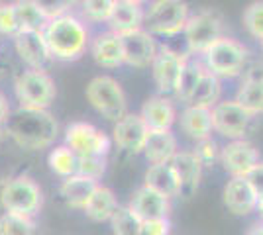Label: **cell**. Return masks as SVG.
Segmentation results:
<instances>
[{"mask_svg":"<svg viewBox=\"0 0 263 235\" xmlns=\"http://www.w3.org/2000/svg\"><path fill=\"white\" fill-rule=\"evenodd\" d=\"M2 132L26 151H40L53 145L59 135V123L49 110L18 108L10 112Z\"/></svg>","mask_w":263,"mask_h":235,"instance_id":"1","label":"cell"},{"mask_svg":"<svg viewBox=\"0 0 263 235\" xmlns=\"http://www.w3.org/2000/svg\"><path fill=\"white\" fill-rule=\"evenodd\" d=\"M44 39L51 57L61 61H75L87 51L88 32L79 18L61 12L45 26Z\"/></svg>","mask_w":263,"mask_h":235,"instance_id":"2","label":"cell"},{"mask_svg":"<svg viewBox=\"0 0 263 235\" xmlns=\"http://www.w3.org/2000/svg\"><path fill=\"white\" fill-rule=\"evenodd\" d=\"M0 204L6 213L33 218L44 204V194H42L40 184L32 177L20 175L16 179L4 182L0 190Z\"/></svg>","mask_w":263,"mask_h":235,"instance_id":"3","label":"cell"},{"mask_svg":"<svg viewBox=\"0 0 263 235\" xmlns=\"http://www.w3.org/2000/svg\"><path fill=\"white\" fill-rule=\"evenodd\" d=\"M204 67L216 78L238 77L248 59V49L234 37L222 35L202 53Z\"/></svg>","mask_w":263,"mask_h":235,"instance_id":"4","label":"cell"},{"mask_svg":"<svg viewBox=\"0 0 263 235\" xmlns=\"http://www.w3.org/2000/svg\"><path fill=\"white\" fill-rule=\"evenodd\" d=\"M14 92L20 108L47 110L55 100V82L44 69H30L20 73L14 80Z\"/></svg>","mask_w":263,"mask_h":235,"instance_id":"5","label":"cell"},{"mask_svg":"<svg viewBox=\"0 0 263 235\" xmlns=\"http://www.w3.org/2000/svg\"><path fill=\"white\" fill-rule=\"evenodd\" d=\"M87 100L110 122H118L128 114V100L120 82L112 77H95L87 87Z\"/></svg>","mask_w":263,"mask_h":235,"instance_id":"6","label":"cell"},{"mask_svg":"<svg viewBox=\"0 0 263 235\" xmlns=\"http://www.w3.org/2000/svg\"><path fill=\"white\" fill-rule=\"evenodd\" d=\"M189 20V4L181 0H157L143 12V26L147 34L175 35L183 32Z\"/></svg>","mask_w":263,"mask_h":235,"instance_id":"7","label":"cell"},{"mask_svg":"<svg viewBox=\"0 0 263 235\" xmlns=\"http://www.w3.org/2000/svg\"><path fill=\"white\" fill-rule=\"evenodd\" d=\"M220 161L232 179H252L255 173L261 170V161L257 149L246 139H234L226 143L220 151Z\"/></svg>","mask_w":263,"mask_h":235,"instance_id":"8","label":"cell"},{"mask_svg":"<svg viewBox=\"0 0 263 235\" xmlns=\"http://www.w3.org/2000/svg\"><path fill=\"white\" fill-rule=\"evenodd\" d=\"M185 41L191 53H204L216 39L222 37V20L216 12H198L189 16L185 28Z\"/></svg>","mask_w":263,"mask_h":235,"instance_id":"9","label":"cell"},{"mask_svg":"<svg viewBox=\"0 0 263 235\" xmlns=\"http://www.w3.org/2000/svg\"><path fill=\"white\" fill-rule=\"evenodd\" d=\"M65 145L77 157L100 155L106 157L110 151V139L104 132L88 122H75L67 125Z\"/></svg>","mask_w":263,"mask_h":235,"instance_id":"10","label":"cell"},{"mask_svg":"<svg viewBox=\"0 0 263 235\" xmlns=\"http://www.w3.org/2000/svg\"><path fill=\"white\" fill-rule=\"evenodd\" d=\"M210 120H212V130L216 134L234 141V139H243L252 122V116L240 104H236L234 100H226L216 102L210 108Z\"/></svg>","mask_w":263,"mask_h":235,"instance_id":"11","label":"cell"},{"mask_svg":"<svg viewBox=\"0 0 263 235\" xmlns=\"http://www.w3.org/2000/svg\"><path fill=\"white\" fill-rule=\"evenodd\" d=\"M185 65V55H179L177 51L169 47H159L152 61V75L157 90L161 92V96L167 94H175L179 78L183 73Z\"/></svg>","mask_w":263,"mask_h":235,"instance_id":"12","label":"cell"},{"mask_svg":"<svg viewBox=\"0 0 263 235\" xmlns=\"http://www.w3.org/2000/svg\"><path fill=\"white\" fill-rule=\"evenodd\" d=\"M224 204L236 216H248L261 206V188L252 179H230L224 186Z\"/></svg>","mask_w":263,"mask_h":235,"instance_id":"13","label":"cell"},{"mask_svg":"<svg viewBox=\"0 0 263 235\" xmlns=\"http://www.w3.org/2000/svg\"><path fill=\"white\" fill-rule=\"evenodd\" d=\"M122 45V59L130 67H149L157 53V44L154 35L147 34L145 30H138L126 35H118Z\"/></svg>","mask_w":263,"mask_h":235,"instance_id":"14","label":"cell"},{"mask_svg":"<svg viewBox=\"0 0 263 235\" xmlns=\"http://www.w3.org/2000/svg\"><path fill=\"white\" fill-rule=\"evenodd\" d=\"M169 165L175 170L177 182H179V196L185 200L193 198L198 190L200 177H202V165L193 151H177L175 157L169 161Z\"/></svg>","mask_w":263,"mask_h":235,"instance_id":"15","label":"cell"},{"mask_svg":"<svg viewBox=\"0 0 263 235\" xmlns=\"http://www.w3.org/2000/svg\"><path fill=\"white\" fill-rule=\"evenodd\" d=\"M130 212L140 220V222H157V220H167V216H169V210H171V206H169V200L161 196V194H157L154 192L152 188H147V186H142V188H138L136 194L132 196V202H130Z\"/></svg>","mask_w":263,"mask_h":235,"instance_id":"16","label":"cell"},{"mask_svg":"<svg viewBox=\"0 0 263 235\" xmlns=\"http://www.w3.org/2000/svg\"><path fill=\"white\" fill-rule=\"evenodd\" d=\"M138 116L142 118V122L149 132H169L177 120V110L167 96L157 94L143 102L142 112Z\"/></svg>","mask_w":263,"mask_h":235,"instance_id":"17","label":"cell"},{"mask_svg":"<svg viewBox=\"0 0 263 235\" xmlns=\"http://www.w3.org/2000/svg\"><path fill=\"white\" fill-rule=\"evenodd\" d=\"M143 4L138 0H114V8L108 18L110 32L116 35H126L142 30Z\"/></svg>","mask_w":263,"mask_h":235,"instance_id":"18","label":"cell"},{"mask_svg":"<svg viewBox=\"0 0 263 235\" xmlns=\"http://www.w3.org/2000/svg\"><path fill=\"white\" fill-rule=\"evenodd\" d=\"M14 24H16V34L18 32H44L49 20L57 16L49 12L44 4L33 2V0H20L12 4Z\"/></svg>","mask_w":263,"mask_h":235,"instance_id":"19","label":"cell"},{"mask_svg":"<svg viewBox=\"0 0 263 235\" xmlns=\"http://www.w3.org/2000/svg\"><path fill=\"white\" fill-rule=\"evenodd\" d=\"M147 132L149 130L145 127L142 118L138 114L128 112L122 120L116 122L112 135H114V141L120 149L128 151V153H142Z\"/></svg>","mask_w":263,"mask_h":235,"instance_id":"20","label":"cell"},{"mask_svg":"<svg viewBox=\"0 0 263 235\" xmlns=\"http://www.w3.org/2000/svg\"><path fill=\"white\" fill-rule=\"evenodd\" d=\"M14 47L24 63L30 69H44L49 63V51L44 39V32H18L14 34Z\"/></svg>","mask_w":263,"mask_h":235,"instance_id":"21","label":"cell"},{"mask_svg":"<svg viewBox=\"0 0 263 235\" xmlns=\"http://www.w3.org/2000/svg\"><path fill=\"white\" fill-rule=\"evenodd\" d=\"M142 153L152 165L169 163L177 153V137L169 132H147Z\"/></svg>","mask_w":263,"mask_h":235,"instance_id":"22","label":"cell"},{"mask_svg":"<svg viewBox=\"0 0 263 235\" xmlns=\"http://www.w3.org/2000/svg\"><path fill=\"white\" fill-rule=\"evenodd\" d=\"M90 53H92V59L97 61V65H100V67L116 69L124 63L120 37L112 32H104V34L97 35L90 44Z\"/></svg>","mask_w":263,"mask_h":235,"instance_id":"23","label":"cell"},{"mask_svg":"<svg viewBox=\"0 0 263 235\" xmlns=\"http://www.w3.org/2000/svg\"><path fill=\"white\" fill-rule=\"evenodd\" d=\"M179 125L183 134L195 141H204L212 134V120H210L209 108H198V106H186L181 112Z\"/></svg>","mask_w":263,"mask_h":235,"instance_id":"24","label":"cell"},{"mask_svg":"<svg viewBox=\"0 0 263 235\" xmlns=\"http://www.w3.org/2000/svg\"><path fill=\"white\" fill-rule=\"evenodd\" d=\"M99 182L95 180L83 179L79 175H73V177H67L61 186H59V194L61 198L67 202V206L71 208H77V210H85L87 202L90 200L92 192L97 190Z\"/></svg>","mask_w":263,"mask_h":235,"instance_id":"25","label":"cell"},{"mask_svg":"<svg viewBox=\"0 0 263 235\" xmlns=\"http://www.w3.org/2000/svg\"><path fill=\"white\" fill-rule=\"evenodd\" d=\"M147 188L165 196L167 200L179 196V182H177L175 170L169 163L163 165H152L145 173V184Z\"/></svg>","mask_w":263,"mask_h":235,"instance_id":"26","label":"cell"},{"mask_svg":"<svg viewBox=\"0 0 263 235\" xmlns=\"http://www.w3.org/2000/svg\"><path fill=\"white\" fill-rule=\"evenodd\" d=\"M236 104H240L241 108L250 116H257L263 112V84L261 75L257 73H250L246 80L241 82L240 90L236 94Z\"/></svg>","mask_w":263,"mask_h":235,"instance_id":"27","label":"cell"},{"mask_svg":"<svg viewBox=\"0 0 263 235\" xmlns=\"http://www.w3.org/2000/svg\"><path fill=\"white\" fill-rule=\"evenodd\" d=\"M118 210V200L114 196V192L106 188V186H97V190L92 192L90 200L85 206V213L92 222H110V218Z\"/></svg>","mask_w":263,"mask_h":235,"instance_id":"28","label":"cell"},{"mask_svg":"<svg viewBox=\"0 0 263 235\" xmlns=\"http://www.w3.org/2000/svg\"><path fill=\"white\" fill-rule=\"evenodd\" d=\"M220 92H222L220 78H216L214 75H210L209 71H204L202 77L198 78L197 87L191 92L186 104H189V106H198V108H209L210 110V108L220 100Z\"/></svg>","mask_w":263,"mask_h":235,"instance_id":"29","label":"cell"},{"mask_svg":"<svg viewBox=\"0 0 263 235\" xmlns=\"http://www.w3.org/2000/svg\"><path fill=\"white\" fill-rule=\"evenodd\" d=\"M204 71H206L204 63L198 61L197 57H185L183 73H181V78H179V84H177V90H175V94L183 102L189 100L191 92H193V89L197 87L198 78L202 77Z\"/></svg>","mask_w":263,"mask_h":235,"instance_id":"30","label":"cell"},{"mask_svg":"<svg viewBox=\"0 0 263 235\" xmlns=\"http://www.w3.org/2000/svg\"><path fill=\"white\" fill-rule=\"evenodd\" d=\"M47 163H49V168L55 175H59L63 179L73 177L75 170H77V155L67 145H59L51 149V153L47 157Z\"/></svg>","mask_w":263,"mask_h":235,"instance_id":"31","label":"cell"},{"mask_svg":"<svg viewBox=\"0 0 263 235\" xmlns=\"http://www.w3.org/2000/svg\"><path fill=\"white\" fill-rule=\"evenodd\" d=\"M0 235H35V224L32 218L4 212L0 216Z\"/></svg>","mask_w":263,"mask_h":235,"instance_id":"32","label":"cell"},{"mask_svg":"<svg viewBox=\"0 0 263 235\" xmlns=\"http://www.w3.org/2000/svg\"><path fill=\"white\" fill-rule=\"evenodd\" d=\"M110 225H112V233L114 235H138L142 222L130 212V208H120L114 212L110 218Z\"/></svg>","mask_w":263,"mask_h":235,"instance_id":"33","label":"cell"},{"mask_svg":"<svg viewBox=\"0 0 263 235\" xmlns=\"http://www.w3.org/2000/svg\"><path fill=\"white\" fill-rule=\"evenodd\" d=\"M104 170H106V157H77V170H75V175H79V177L99 182V179H102V175H104Z\"/></svg>","mask_w":263,"mask_h":235,"instance_id":"34","label":"cell"},{"mask_svg":"<svg viewBox=\"0 0 263 235\" xmlns=\"http://www.w3.org/2000/svg\"><path fill=\"white\" fill-rule=\"evenodd\" d=\"M243 24L246 30L250 32L253 39L261 41L263 39V4L261 2H252L246 12H243Z\"/></svg>","mask_w":263,"mask_h":235,"instance_id":"35","label":"cell"},{"mask_svg":"<svg viewBox=\"0 0 263 235\" xmlns=\"http://www.w3.org/2000/svg\"><path fill=\"white\" fill-rule=\"evenodd\" d=\"M114 0H90L83 4V16L90 22H108Z\"/></svg>","mask_w":263,"mask_h":235,"instance_id":"36","label":"cell"},{"mask_svg":"<svg viewBox=\"0 0 263 235\" xmlns=\"http://www.w3.org/2000/svg\"><path fill=\"white\" fill-rule=\"evenodd\" d=\"M193 153H195V157L200 161V165L206 167V165L216 161V157H218V145L209 137V139H204V141H198L197 149H195Z\"/></svg>","mask_w":263,"mask_h":235,"instance_id":"37","label":"cell"},{"mask_svg":"<svg viewBox=\"0 0 263 235\" xmlns=\"http://www.w3.org/2000/svg\"><path fill=\"white\" fill-rule=\"evenodd\" d=\"M0 34H16V24L12 14V4H0Z\"/></svg>","mask_w":263,"mask_h":235,"instance_id":"38","label":"cell"},{"mask_svg":"<svg viewBox=\"0 0 263 235\" xmlns=\"http://www.w3.org/2000/svg\"><path fill=\"white\" fill-rule=\"evenodd\" d=\"M138 235H169V222L157 220V222H143L140 225Z\"/></svg>","mask_w":263,"mask_h":235,"instance_id":"39","label":"cell"},{"mask_svg":"<svg viewBox=\"0 0 263 235\" xmlns=\"http://www.w3.org/2000/svg\"><path fill=\"white\" fill-rule=\"evenodd\" d=\"M8 116H10V106H8L6 96L0 92V127H2V125H4V122L8 120Z\"/></svg>","mask_w":263,"mask_h":235,"instance_id":"40","label":"cell"},{"mask_svg":"<svg viewBox=\"0 0 263 235\" xmlns=\"http://www.w3.org/2000/svg\"><path fill=\"white\" fill-rule=\"evenodd\" d=\"M250 235H263V229H261V224H255L250 229Z\"/></svg>","mask_w":263,"mask_h":235,"instance_id":"41","label":"cell"},{"mask_svg":"<svg viewBox=\"0 0 263 235\" xmlns=\"http://www.w3.org/2000/svg\"><path fill=\"white\" fill-rule=\"evenodd\" d=\"M2 141H4V132H2V127H0V145H2Z\"/></svg>","mask_w":263,"mask_h":235,"instance_id":"42","label":"cell"}]
</instances>
